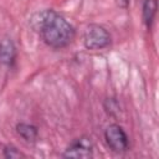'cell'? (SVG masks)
Returning <instances> with one entry per match:
<instances>
[{
  "instance_id": "obj_1",
  "label": "cell",
  "mask_w": 159,
  "mask_h": 159,
  "mask_svg": "<svg viewBox=\"0 0 159 159\" xmlns=\"http://www.w3.org/2000/svg\"><path fill=\"white\" fill-rule=\"evenodd\" d=\"M30 26L39 34L42 42L53 50L66 48L76 37L75 26L53 9L35 12L30 17Z\"/></svg>"
},
{
  "instance_id": "obj_2",
  "label": "cell",
  "mask_w": 159,
  "mask_h": 159,
  "mask_svg": "<svg viewBox=\"0 0 159 159\" xmlns=\"http://www.w3.org/2000/svg\"><path fill=\"white\" fill-rule=\"evenodd\" d=\"M82 41L87 50L96 51L108 47L112 43V36L104 26L99 24H88L83 31Z\"/></svg>"
},
{
  "instance_id": "obj_3",
  "label": "cell",
  "mask_w": 159,
  "mask_h": 159,
  "mask_svg": "<svg viewBox=\"0 0 159 159\" xmlns=\"http://www.w3.org/2000/svg\"><path fill=\"white\" fill-rule=\"evenodd\" d=\"M104 140L107 147L117 154L125 153L129 149V138L123 129V127L118 123H111L104 129Z\"/></svg>"
},
{
  "instance_id": "obj_4",
  "label": "cell",
  "mask_w": 159,
  "mask_h": 159,
  "mask_svg": "<svg viewBox=\"0 0 159 159\" xmlns=\"http://www.w3.org/2000/svg\"><path fill=\"white\" fill-rule=\"evenodd\" d=\"M94 153V144L91 137L81 135L75 138L62 153L63 158H75V159H88L92 158Z\"/></svg>"
},
{
  "instance_id": "obj_5",
  "label": "cell",
  "mask_w": 159,
  "mask_h": 159,
  "mask_svg": "<svg viewBox=\"0 0 159 159\" xmlns=\"http://www.w3.org/2000/svg\"><path fill=\"white\" fill-rule=\"evenodd\" d=\"M17 57V48L15 42L9 36L0 39V63L6 67H12Z\"/></svg>"
},
{
  "instance_id": "obj_6",
  "label": "cell",
  "mask_w": 159,
  "mask_h": 159,
  "mask_svg": "<svg viewBox=\"0 0 159 159\" xmlns=\"http://www.w3.org/2000/svg\"><path fill=\"white\" fill-rule=\"evenodd\" d=\"M15 130L17 135H20L27 143H35L39 138V128L31 123L19 122L15 125Z\"/></svg>"
},
{
  "instance_id": "obj_7",
  "label": "cell",
  "mask_w": 159,
  "mask_h": 159,
  "mask_svg": "<svg viewBox=\"0 0 159 159\" xmlns=\"http://www.w3.org/2000/svg\"><path fill=\"white\" fill-rule=\"evenodd\" d=\"M158 11V0H144L142 5V20L147 29H150Z\"/></svg>"
},
{
  "instance_id": "obj_8",
  "label": "cell",
  "mask_w": 159,
  "mask_h": 159,
  "mask_svg": "<svg viewBox=\"0 0 159 159\" xmlns=\"http://www.w3.org/2000/svg\"><path fill=\"white\" fill-rule=\"evenodd\" d=\"M103 107H104V111L107 112V114L111 117H117L119 114V111H120L119 102L113 97L106 98L103 102Z\"/></svg>"
},
{
  "instance_id": "obj_9",
  "label": "cell",
  "mask_w": 159,
  "mask_h": 159,
  "mask_svg": "<svg viewBox=\"0 0 159 159\" xmlns=\"http://www.w3.org/2000/svg\"><path fill=\"white\" fill-rule=\"evenodd\" d=\"M2 157L6 159H20L26 158V155L14 144H6L2 148Z\"/></svg>"
},
{
  "instance_id": "obj_10",
  "label": "cell",
  "mask_w": 159,
  "mask_h": 159,
  "mask_svg": "<svg viewBox=\"0 0 159 159\" xmlns=\"http://www.w3.org/2000/svg\"><path fill=\"white\" fill-rule=\"evenodd\" d=\"M116 1H117V5L120 7H127L129 4V0H116Z\"/></svg>"
}]
</instances>
